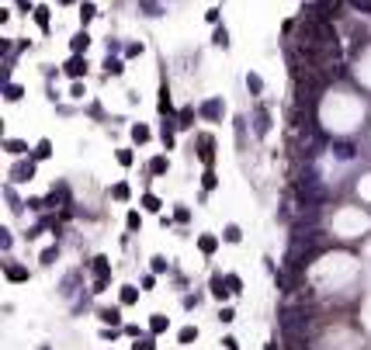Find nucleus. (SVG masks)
I'll list each match as a JSON object with an SVG mask.
<instances>
[{"label": "nucleus", "instance_id": "obj_1", "mask_svg": "<svg viewBox=\"0 0 371 350\" xmlns=\"http://www.w3.org/2000/svg\"><path fill=\"white\" fill-rule=\"evenodd\" d=\"M267 129H271V114H267V108H264V104H253V132L264 139Z\"/></svg>", "mask_w": 371, "mask_h": 350}, {"label": "nucleus", "instance_id": "obj_2", "mask_svg": "<svg viewBox=\"0 0 371 350\" xmlns=\"http://www.w3.org/2000/svg\"><path fill=\"white\" fill-rule=\"evenodd\" d=\"M222 114H226V104H222L218 97H208V101L201 104V118H208V122H222Z\"/></svg>", "mask_w": 371, "mask_h": 350}, {"label": "nucleus", "instance_id": "obj_3", "mask_svg": "<svg viewBox=\"0 0 371 350\" xmlns=\"http://www.w3.org/2000/svg\"><path fill=\"white\" fill-rule=\"evenodd\" d=\"M208 288H212V298H215V302H226V298H233V291H229V281L222 278V274H212Z\"/></svg>", "mask_w": 371, "mask_h": 350}, {"label": "nucleus", "instance_id": "obj_4", "mask_svg": "<svg viewBox=\"0 0 371 350\" xmlns=\"http://www.w3.org/2000/svg\"><path fill=\"white\" fill-rule=\"evenodd\" d=\"M198 160H201L205 167H212V160H215V142H212V135H198Z\"/></svg>", "mask_w": 371, "mask_h": 350}, {"label": "nucleus", "instance_id": "obj_5", "mask_svg": "<svg viewBox=\"0 0 371 350\" xmlns=\"http://www.w3.org/2000/svg\"><path fill=\"white\" fill-rule=\"evenodd\" d=\"M63 73H66V76H73V80H80V76L87 73V59H84V56H69V59H66V66H63Z\"/></svg>", "mask_w": 371, "mask_h": 350}, {"label": "nucleus", "instance_id": "obj_6", "mask_svg": "<svg viewBox=\"0 0 371 350\" xmlns=\"http://www.w3.org/2000/svg\"><path fill=\"white\" fill-rule=\"evenodd\" d=\"M329 149L337 153L340 160H354V156H357V146H354V142H347V139H333V142H329Z\"/></svg>", "mask_w": 371, "mask_h": 350}, {"label": "nucleus", "instance_id": "obj_7", "mask_svg": "<svg viewBox=\"0 0 371 350\" xmlns=\"http://www.w3.org/2000/svg\"><path fill=\"white\" fill-rule=\"evenodd\" d=\"M4 274H7V281H14V284H24V281H28V267H21V263H7V267H4Z\"/></svg>", "mask_w": 371, "mask_h": 350}, {"label": "nucleus", "instance_id": "obj_8", "mask_svg": "<svg viewBox=\"0 0 371 350\" xmlns=\"http://www.w3.org/2000/svg\"><path fill=\"white\" fill-rule=\"evenodd\" d=\"M11 177H14V180H31V177H35V163H28V160H21V163H14V170H11Z\"/></svg>", "mask_w": 371, "mask_h": 350}, {"label": "nucleus", "instance_id": "obj_9", "mask_svg": "<svg viewBox=\"0 0 371 350\" xmlns=\"http://www.w3.org/2000/svg\"><path fill=\"white\" fill-rule=\"evenodd\" d=\"M66 201H69V187H66V184H59V187L49 194V198H45V205H49V208H56V205H66Z\"/></svg>", "mask_w": 371, "mask_h": 350}, {"label": "nucleus", "instance_id": "obj_10", "mask_svg": "<svg viewBox=\"0 0 371 350\" xmlns=\"http://www.w3.org/2000/svg\"><path fill=\"white\" fill-rule=\"evenodd\" d=\"M87 45H90V35H87V31H80V35H73V38H69L73 56H84V52H87Z\"/></svg>", "mask_w": 371, "mask_h": 350}, {"label": "nucleus", "instance_id": "obj_11", "mask_svg": "<svg viewBox=\"0 0 371 350\" xmlns=\"http://www.w3.org/2000/svg\"><path fill=\"white\" fill-rule=\"evenodd\" d=\"M198 250H201L205 257H212V253L218 250V240L212 236V232H201V236H198Z\"/></svg>", "mask_w": 371, "mask_h": 350}, {"label": "nucleus", "instance_id": "obj_12", "mask_svg": "<svg viewBox=\"0 0 371 350\" xmlns=\"http://www.w3.org/2000/svg\"><path fill=\"white\" fill-rule=\"evenodd\" d=\"M156 108H160L163 118H170V114H174V104H170V87H167V84L160 87V104H156Z\"/></svg>", "mask_w": 371, "mask_h": 350}, {"label": "nucleus", "instance_id": "obj_13", "mask_svg": "<svg viewBox=\"0 0 371 350\" xmlns=\"http://www.w3.org/2000/svg\"><path fill=\"white\" fill-rule=\"evenodd\" d=\"M212 45H215V49H229V31L215 24V35H212Z\"/></svg>", "mask_w": 371, "mask_h": 350}, {"label": "nucleus", "instance_id": "obj_14", "mask_svg": "<svg viewBox=\"0 0 371 350\" xmlns=\"http://www.w3.org/2000/svg\"><path fill=\"white\" fill-rule=\"evenodd\" d=\"M97 316H101V323H111V326H118V323H122V312H118V308H101Z\"/></svg>", "mask_w": 371, "mask_h": 350}, {"label": "nucleus", "instance_id": "obj_15", "mask_svg": "<svg viewBox=\"0 0 371 350\" xmlns=\"http://www.w3.org/2000/svg\"><path fill=\"white\" fill-rule=\"evenodd\" d=\"M174 129H177V125H170V122H167V125L160 129V139H163V146H167V149H174V142H177V135H174Z\"/></svg>", "mask_w": 371, "mask_h": 350}, {"label": "nucleus", "instance_id": "obj_16", "mask_svg": "<svg viewBox=\"0 0 371 350\" xmlns=\"http://www.w3.org/2000/svg\"><path fill=\"white\" fill-rule=\"evenodd\" d=\"M52 156V142L49 139H42L39 146H35V160H49Z\"/></svg>", "mask_w": 371, "mask_h": 350}, {"label": "nucleus", "instance_id": "obj_17", "mask_svg": "<svg viewBox=\"0 0 371 350\" xmlns=\"http://www.w3.org/2000/svg\"><path fill=\"white\" fill-rule=\"evenodd\" d=\"M135 302H139V288L125 284V288H122V305H135Z\"/></svg>", "mask_w": 371, "mask_h": 350}, {"label": "nucleus", "instance_id": "obj_18", "mask_svg": "<svg viewBox=\"0 0 371 350\" xmlns=\"http://www.w3.org/2000/svg\"><path fill=\"white\" fill-rule=\"evenodd\" d=\"M104 73H108V76H122V59H111V56H108V59H104Z\"/></svg>", "mask_w": 371, "mask_h": 350}, {"label": "nucleus", "instance_id": "obj_19", "mask_svg": "<svg viewBox=\"0 0 371 350\" xmlns=\"http://www.w3.org/2000/svg\"><path fill=\"white\" fill-rule=\"evenodd\" d=\"M191 122H195V111H191V108H184V111L177 114V129H191Z\"/></svg>", "mask_w": 371, "mask_h": 350}, {"label": "nucleus", "instance_id": "obj_20", "mask_svg": "<svg viewBox=\"0 0 371 350\" xmlns=\"http://www.w3.org/2000/svg\"><path fill=\"white\" fill-rule=\"evenodd\" d=\"M132 142H150V129H146V125H132Z\"/></svg>", "mask_w": 371, "mask_h": 350}, {"label": "nucleus", "instance_id": "obj_21", "mask_svg": "<svg viewBox=\"0 0 371 350\" xmlns=\"http://www.w3.org/2000/svg\"><path fill=\"white\" fill-rule=\"evenodd\" d=\"M108 270H111V267H108V257H94V274H97L101 281L108 278Z\"/></svg>", "mask_w": 371, "mask_h": 350}, {"label": "nucleus", "instance_id": "obj_22", "mask_svg": "<svg viewBox=\"0 0 371 350\" xmlns=\"http://www.w3.org/2000/svg\"><path fill=\"white\" fill-rule=\"evenodd\" d=\"M94 14H97V7L90 4V0H84V4H80V21L87 24V21H94Z\"/></svg>", "mask_w": 371, "mask_h": 350}, {"label": "nucleus", "instance_id": "obj_23", "mask_svg": "<svg viewBox=\"0 0 371 350\" xmlns=\"http://www.w3.org/2000/svg\"><path fill=\"white\" fill-rule=\"evenodd\" d=\"M129 184H115V187H111V198H115V201H129Z\"/></svg>", "mask_w": 371, "mask_h": 350}, {"label": "nucleus", "instance_id": "obj_24", "mask_svg": "<svg viewBox=\"0 0 371 350\" xmlns=\"http://www.w3.org/2000/svg\"><path fill=\"white\" fill-rule=\"evenodd\" d=\"M222 236H226V243H240V240H243V229H240V225H226Z\"/></svg>", "mask_w": 371, "mask_h": 350}, {"label": "nucleus", "instance_id": "obj_25", "mask_svg": "<svg viewBox=\"0 0 371 350\" xmlns=\"http://www.w3.org/2000/svg\"><path fill=\"white\" fill-rule=\"evenodd\" d=\"M201 187H205V191H215V187H218V177H215V170H212V167L205 170V177H201Z\"/></svg>", "mask_w": 371, "mask_h": 350}, {"label": "nucleus", "instance_id": "obj_26", "mask_svg": "<svg viewBox=\"0 0 371 350\" xmlns=\"http://www.w3.org/2000/svg\"><path fill=\"white\" fill-rule=\"evenodd\" d=\"M35 24H39L42 31H49V11L45 7H35Z\"/></svg>", "mask_w": 371, "mask_h": 350}, {"label": "nucleus", "instance_id": "obj_27", "mask_svg": "<svg viewBox=\"0 0 371 350\" xmlns=\"http://www.w3.org/2000/svg\"><path fill=\"white\" fill-rule=\"evenodd\" d=\"M177 340H180V343H195V340H198V329H195V326H184V329L177 333Z\"/></svg>", "mask_w": 371, "mask_h": 350}, {"label": "nucleus", "instance_id": "obj_28", "mask_svg": "<svg viewBox=\"0 0 371 350\" xmlns=\"http://www.w3.org/2000/svg\"><path fill=\"white\" fill-rule=\"evenodd\" d=\"M246 90L261 94V90H264V80H261V76H257V73H250V76H246Z\"/></svg>", "mask_w": 371, "mask_h": 350}, {"label": "nucleus", "instance_id": "obj_29", "mask_svg": "<svg viewBox=\"0 0 371 350\" xmlns=\"http://www.w3.org/2000/svg\"><path fill=\"white\" fill-rule=\"evenodd\" d=\"M4 149H7V153H28V142H21V139H7Z\"/></svg>", "mask_w": 371, "mask_h": 350}, {"label": "nucleus", "instance_id": "obj_30", "mask_svg": "<svg viewBox=\"0 0 371 350\" xmlns=\"http://www.w3.org/2000/svg\"><path fill=\"white\" fill-rule=\"evenodd\" d=\"M167 323H170L167 316H153V319H150V329H153V333H163V329H167Z\"/></svg>", "mask_w": 371, "mask_h": 350}, {"label": "nucleus", "instance_id": "obj_31", "mask_svg": "<svg viewBox=\"0 0 371 350\" xmlns=\"http://www.w3.org/2000/svg\"><path fill=\"white\" fill-rule=\"evenodd\" d=\"M150 270H153V274H167V260L163 257H153L150 260Z\"/></svg>", "mask_w": 371, "mask_h": 350}, {"label": "nucleus", "instance_id": "obj_32", "mask_svg": "<svg viewBox=\"0 0 371 350\" xmlns=\"http://www.w3.org/2000/svg\"><path fill=\"white\" fill-rule=\"evenodd\" d=\"M150 174H167V156H156L150 163Z\"/></svg>", "mask_w": 371, "mask_h": 350}, {"label": "nucleus", "instance_id": "obj_33", "mask_svg": "<svg viewBox=\"0 0 371 350\" xmlns=\"http://www.w3.org/2000/svg\"><path fill=\"white\" fill-rule=\"evenodd\" d=\"M4 94H7V101H18V97L24 94V87H18V84H7V90H4Z\"/></svg>", "mask_w": 371, "mask_h": 350}, {"label": "nucleus", "instance_id": "obj_34", "mask_svg": "<svg viewBox=\"0 0 371 350\" xmlns=\"http://www.w3.org/2000/svg\"><path fill=\"white\" fill-rule=\"evenodd\" d=\"M125 225H129V229L135 232V229L142 225V219H139V212H129V215H125Z\"/></svg>", "mask_w": 371, "mask_h": 350}, {"label": "nucleus", "instance_id": "obj_35", "mask_svg": "<svg viewBox=\"0 0 371 350\" xmlns=\"http://www.w3.org/2000/svg\"><path fill=\"white\" fill-rule=\"evenodd\" d=\"M115 156H118V163H122V167H132V149H118Z\"/></svg>", "mask_w": 371, "mask_h": 350}, {"label": "nucleus", "instance_id": "obj_36", "mask_svg": "<svg viewBox=\"0 0 371 350\" xmlns=\"http://www.w3.org/2000/svg\"><path fill=\"white\" fill-rule=\"evenodd\" d=\"M226 281H229V291H233V295H240V291H243V281H240L236 274H229Z\"/></svg>", "mask_w": 371, "mask_h": 350}, {"label": "nucleus", "instance_id": "obj_37", "mask_svg": "<svg viewBox=\"0 0 371 350\" xmlns=\"http://www.w3.org/2000/svg\"><path fill=\"white\" fill-rule=\"evenodd\" d=\"M132 350H156V343H153V340H139V336H135V347H132Z\"/></svg>", "mask_w": 371, "mask_h": 350}, {"label": "nucleus", "instance_id": "obj_38", "mask_svg": "<svg viewBox=\"0 0 371 350\" xmlns=\"http://www.w3.org/2000/svg\"><path fill=\"white\" fill-rule=\"evenodd\" d=\"M142 52H146V45H142V42H132V45L125 49V56H142Z\"/></svg>", "mask_w": 371, "mask_h": 350}, {"label": "nucleus", "instance_id": "obj_39", "mask_svg": "<svg viewBox=\"0 0 371 350\" xmlns=\"http://www.w3.org/2000/svg\"><path fill=\"white\" fill-rule=\"evenodd\" d=\"M56 257H59V246H49V250H45V253H42V263H52V260H56Z\"/></svg>", "mask_w": 371, "mask_h": 350}, {"label": "nucleus", "instance_id": "obj_40", "mask_svg": "<svg viewBox=\"0 0 371 350\" xmlns=\"http://www.w3.org/2000/svg\"><path fill=\"white\" fill-rule=\"evenodd\" d=\"M142 205H146V208H150V212H156V208H160V201L153 198V194H146V198H142Z\"/></svg>", "mask_w": 371, "mask_h": 350}, {"label": "nucleus", "instance_id": "obj_41", "mask_svg": "<svg viewBox=\"0 0 371 350\" xmlns=\"http://www.w3.org/2000/svg\"><path fill=\"white\" fill-rule=\"evenodd\" d=\"M0 246L11 250V232H7V229H0Z\"/></svg>", "mask_w": 371, "mask_h": 350}, {"label": "nucleus", "instance_id": "obj_42", "mask_svg": "<svg viewBox=\"0 0 371 350\" xmlns=\"http://www.w3.org/2000/svg\"><path fill=\"white\" fill-rule=\"evenodd\" d=\"M233 316H236L233 308H222V312H218V323H233Z\"/></svg>", "mask_w": 371, "mask_h": 350}, {"label": "nucleus", "instance_id": "obj_43", "mask_svg": "<svg viewBox=\"0 0 371 350\" xmlns=\"http://www.w3.org/2000/svg\"><path fill=\"white\" fill-rule=\"evenodd\" d=\"M174 219H177V222H188V219H191V212H188V208H177V215H174Z\"/></svg>", "mask_w": 371, "mask_h": 350}, {"label": "nucleus", "instance_id": "obj_44", "mask_svg": "<svg viewBox=\"0 0 371 350\" xmlns=\"http://www.w3.org/2000/svg\"><path fill=\"white\" fill-rule=\"evenodd\" d=\"M205 21H208V24H218V11H215V7H212V11H208V14H205Z\"/></svg>", "mask_w": 371, "mask_h": 350}, {"label": "nucleus", "instance_id": "obj_45", "mask_svg": "<svg viewBox=\"0 0 371 350\" xmlns=\"http://www.w3.org/2000/svg\"><path fill=\"white\" fill-rule=\"evenodd\" d=\"M226 350H240V343H236V336H226Z\"/></svg>", "mask_w": 371, "mask_h": 350}, {"label": "nucleus", "instance_id": "obj_46", "mask_svg": "<svg viewBox=\"0 0 371 350\" xmlns=\"http://www.w3.org/2000/svg\"><path fill=\"white\" fill-rule=\"evenodd\" d=\"M59 4H73V0H59Z\"/></svg>", "mask_w": 371, "mask_h": 350}]
</instances>
